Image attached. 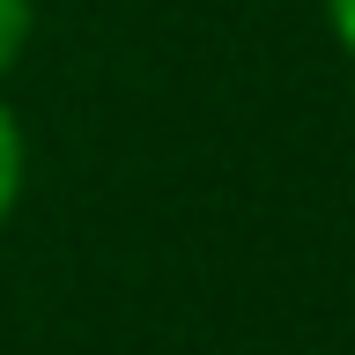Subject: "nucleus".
<instances>
[{
  "label": "nucleus",
  "mask_w": 355,
  "mask_h": 355,
  "mask_svg": "<svg viewBox=\"0 0 355 355\" xmlns=\"http://www.w3.org/2000/svg\"><path fill=\"white\" fill-rule=\"evenodd\" d=\"M22 171H30L22 126H15V111L0 104V230H8V215H15V200H22Z\"/></svg>",
  "instance_id": "obj_1"
},
{
  "label": "nucleus",
  "mask_w": 355,
  "mask_h": 355,
  "mask_svg": "<svg viewBox=\"0 0 355 355\" xmlns=\"http://www.w3.org/2000/svg\"><path fill=\"white\" fill-rule=\"evenodd\" d=\"M30 22H37V8H30V0H0V82H8V67L22 60Z\"/></svg>",
  "instance_id": "obj_2"
},
{
  "label": "nucleus",
  "mask_w": 355,
  "mask_h": 355,
  "mask_svg": "<svg viewBox=\"0 0 355 355\" xmlns=\"http://www.w3.org/2000/svg\"><path fill=\"white\" fill-rule=\"evenodd\" d=\"M326 22H333V37H340V52L355 60V0H326Z\"/></svg>",
  "instance_id": "obj_3"
}]
</instances>
